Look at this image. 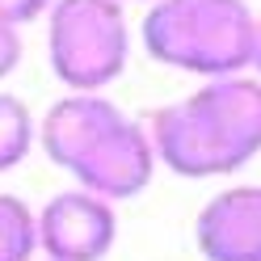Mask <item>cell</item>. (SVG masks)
<instances>
[{
	"mask_svg": "<svg viewBox=\"0 0 261 261\" xmlns=\"http://www.w3.org/2000/svg\"><path fill=\"white\" fill-rule=\"evenodd\" d=\"M156 160L177 177L240 173L261 152V76L232 72L202 80L190 97L148 114Z\"/></svg>",
	"mask_w": 261,
	"mask_h": 261,
	"instance_id": "1",
	"label": "cell"
},
{
	"mask_svg": "<svg viewBox=\"0 0 261 261\" xmlns=\"http://www.w3.org/2000/svg\"><path fill=\"white\" fill-rule=\"evenodd\" d=\"M139 42L156 63L202 80L249 72L253 9L244 0H152Z\"/></svg>",
	"mask_w": 261,
	"mask_h": 261,
	"instance_id": "3",
	"label": "cell"
},
{
	"mask_svg": "<svg viewBox=\"0 0 261 261\" xmlns=\"http://www.w3.org/2000/svg\"><path fill=\"white\" fill-rule=\"evenodd\" d=\"M38 143V122L17 93H0V173L25 165Z\"/></svg>",
	"mask_w": 261,
	"mask_h": 261,
	"instance_id": "7",
	"label": "cell"
},
{
	"mask_svg": "<svg viewBox=\"0 0 261 261\" xmlns=\"http://www.w3.org/2000/svg\"><path fill=\"white\" fill-rule=\"evenodd\" d=\"M194 244L206 261H261V186H227L194 219Z\"/></svg>",
	"mask_w": 261,
	"mask_h": 261,
	"instance_id": "6",
	"label": "cell"
},
{
	"mask_svg": "<svg viewBox=\"0 0 261 261\" xmlns=\"http://www.w3.org/2000/svg\"><path fill=\"white\" fill-rule=\"evenodd\" d=\"M46 9H51V0H0V21H9V25H30V21H38L46 17Z\"/></svg>",
	"mask_w": 261,
	"mask_h": 261,
	"instance_id": "9",
	"label": "cell"
},
{
	"mask_svg": "<svg viewBox=\"0 0 261 261\" xmlns=\"http://www.w3.org/2000/svg\"><path fill=\"white\" fill-rule=\"evenodd\" d=\"M122 5H152V0H122Z\"/></svg>",
	"mask_w": 261,
	"mask_h": 261,
	"instance_id": "12",
	"label": "cell"
},
{
	"mask_svg": "<svg viewBox=\"0 0 261 261\" xmlns=\"http://www.w3.org/2000/svg\"><path fill=\"white\" fill-rule=\"evenodd\" d=\"M46 63L68 93H106L130 63L122 0H51Z\"/></svg>",
	"mask_w": 261,
	"mask_h": 261,
	"instance_id": "4",
	"label": "cell"
},
{
	"mask_svg": "<svg viewBox=\"0 0 261 261\" xmlns=\"http://www.w3.org/2000/svg\"><path fill=\"white\" fill-rule=\"evenodd\" d=\"M38 148L76 186L126 202L156 177V148L148 126L122 114L106 93H63L38 118Z\"/></svg>",
	"mask_w": 261,
	"mask_h": 261,
	"instance_id": "2",
	"label": "cell"
},
{
	"mask_svg": "<svg viewBox=\"0 0 261 261\" xmlns=\"http://www.w3.org/2000/svg\"><path fill=\"white\" fill-rule=\"evenodd\" d=\"M249 72L261 76V13H253V46H249Z\"/></svg>",
	"mask_w": 261,
	"mask_h": 261,
	"instance_id": "11",
	"label": "cell"
},
{
	"mask_svg": "<svg viewBox=\"0 0 261 261\" xmlns=\"http://www.w3.org/2000/svg\"><path fill=\"white\" fill-rule=\"evenodd\" d=\"M114 206L85 186L51 194L38 206V253L46 261H106L118 240Z\"/></svg>",
	"mask_w": 261,
	"mask_h": 261,
	"instance_id": "5",
	"label": "cell"
},
{
	"mask_svg": "<svg viewBox=\"0 0 261 261\" xmlns=\"http://www.w3.org/2000/svg\"><path fill=\"white\" fill-rule=\"evenodd\" d=\"M25 55V42H21V30L17 25H9V21H0V80L17 72V63Z\"/></svg>",
	"mask_w": 261,
	"mask_h": 261,
	"instance_id": "10",
	"label": "cell"
},
{
	"mask_svg": "<svg viewBox=\"0 0 261 261\" xmlns=\"http://www.w3.org/2000/svg\"><path fill=\"white\" fill-rule=\"evenodd\" d=\"M38 257V211L17 194H0V261Z\"/></svg>",
	"mask_w": 261,
	"mask_h": 261,
	"instance_id": "8",
	"label": "cell"
}]
</instances>
